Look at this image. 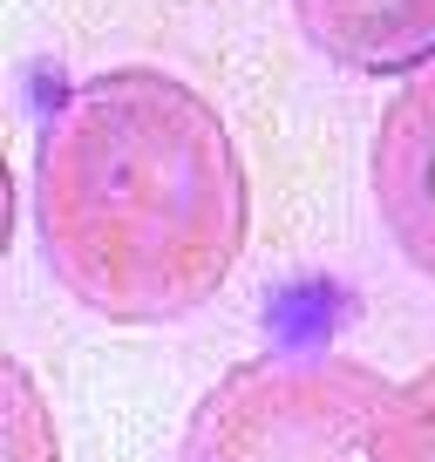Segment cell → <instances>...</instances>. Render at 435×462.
I'll return each instance as SVG.
<instances>
[{
    "label": "cell",
    "instance_id": "cell-1",
    "mask_svg": "<svg viewBox=\"0 0 435 462\" xmlns=\"http://www.w3.org/2000/svg\"><path fill=\"white\" fill-rule=\"evenodd\" d=\"M28 225L48 279L109 327H177L252 245V171L198 82L116 61L34 123Z\"/></svg>",
    "mask_w": 435,
    "mask_h": 462
},
{
    "label": "cell",
    "instance_id": "cell-2",
    "mask_svg": "<svg viewBox=\"0 0 435 462\" xmlns=\"http://www.w3.org/2000/svg\"><path fill=\"white\" fill-rule=\"evenodd\" d=\"M394 381L334 346L232 361L184 415L177 462H375Z\"/></svg>",
    "mask_w": 435,
    "mask_h": 462
},
{
    "label": "cell",
    "instance_id": "cell-3",
    "mask_svg": "<svg viewBox=\"0 0 435 462\" xmlns=\"http://www.w3.org/2000/svg\"><path fill=\"white\" fill-rule=\"evenodd\" d=\"M367 198L402 265L435 286V61L381 109L367 143Z\"/></svg>",
    "mask_w": 435,
    "mask_h": 462
},
{
    "label": "cell",
    "instance_id": "cell-4",
    "mask_svg": "<svg viewBox=\"0 0 435 462\" xmlns=\"http://www.w3.org/2000/svg\"><path fill=\"white\" fill-rule=\"evenodd\" d=\"M306 48L347 75L408 82L435 61V0H286Z\"/></svg>",
    "mask_w": 435,
    "mask_h": 462
},
{
    "label": "cell",
    "instance_id": "cell-5",
    "mask_svg": "<svg viewBox=\"0 0 435 462\" xmlns=\"http://www.w3.org/2000/svg\"><path fill=\"white\" fill-rule=\"evenodd\" d=\"M375 462H435V361L394 381L388 415L375 435Z\"/></svg>",
    "mask_w": 435,
    "mask_h": 462
},
{
    "label": "cell",
    "instance_id": "cell-6",
    "mask_svg": "<svg viewBox=\"0 0 435 462\" xmlns=\"http://www.w3.org/2000/svg\"><path fill=\"white\" fill-rule=\"evenodd\" d=\"M7 381V462H61V435H55V408L34 388V367L21 354L0 361Z\"/></svg>",
    "mask_w": 435,
    "mask_h": 462
}]
</instances>
